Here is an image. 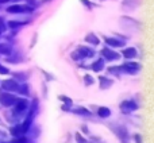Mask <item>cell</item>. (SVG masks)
Instances as JSON below:
<instances>
[{
    "instance_id": "obj_1",
    "label": "cell",
    "mask_w": 154,
    "mask_h": 143,
    "mask_svg": "<svg viewBox=\"0 0 154 143\" xmlns=\"http://www.w3.org/2000/svg\"><path fill=\"white\" fill-rule=\"evenodd\" d=\"M29 107H30V101L27 100V99H16L15 104L12 105V112H11L12 116L10 117V120L11 122H16V120H19L27 112Z\"/></svg>"
},
{
    "instance_id": "obj_2",
    "label": "cell",
    "mask_w": 154,
    "mask_h": 143,
    "mask_svg": "<svg viewBox=\"0 0 154 143\" xmlns=\"http://www.w3.org/2000/svg\"><path fill=\"white\" fill-rule=\"evenodd\" d=\"M93 56H95V50L91 47H87V46H80V47H77L76 51H73V53L70 54V57H72L75 61H81V59H85V58H92Z\"/></svg>"
},
{
    "instance_id": "obj_3",
    "label": "cell",
    "mask_w": 154,
    "mask_h": 143,
    "mask_svg": "<svg viewBox=\"0 0 154 143\" xmlns=\"http://www.w3.org/2000/svg\"><path fill=\"white\" fill-rule=\"evenodd\" d=\"M35 8L31 7V5L29 4H19V3H14V4L8 5L7 8H5V11H7L8 14H12V15H19V14H30L32 12Z\"/></svg>"
},
{
    "instance_id": "obj_4",
    "label": "cell",
    "mask_w": 154,
    "mask_h": 143,
    "mask_svg": "<svg viewBox=\"0 0 154 143\" xmlns=\"http://www.w3.org/2000/svg\"><path fill=\"white\" fill-rule=\"evenodd\" d=\"M112 128V131L115 132V135L119 138L120 143H130V136H128V130L125 126H118V124H109Z\"/></svg>"
},
{
    "instance_id": "obj_5",
    "label": "cell",
    "mask_w": 154,
    "mask_h": 143,
    "mask_svg": "<svg viewBox=\"0 0 154 143\" xmlns=\"http://www.w3.org/2000/svg\"><path fill=\"white\" fill-rule=\"evenodd\" d=\"M16 99L18 97H16L14 93L3 90V92H0V105L5 107V108H10V107H12L14 104H15Z\"/></svg>"
},
{
    "instance_id": "obj_6",
    "label": "cell",
    "mask_w": 154,
    "mask_h": 143,
    "mask_svg": "<svg viewBox=\"0 0 154 143\" xmlns=\"http://www.w3.org/2000/svg\"><path fill=\"white\" fill-rule=\"evenodd\" d=\"M120 69H122V73L137 74L141 70V64H138L135 61H128V62H125L123 65H120Z\"/></svg>"
},
{
    "instance_id": "obj_7",
    "label": "cell",
    "mask_w": 154,
    "mask_h": 143,
    "mask_svg": "<svg viewBox=\"0 0 154 143\" xmlns=\"http://www.w3.org/2000/svg\"><path fill=\"white\" fill-rule=\"evenodd\" d=\"M19 84L20 82H18L15 78H8V80H4V81H2V89L5 90V92H11V93H15L18 92L19 89Z\"/></svg>"
},
{
    "instance_id": "obj_8",
    "label": "cell",
    "mask_w": 154,
    "mask_h": 143,
    "mask_svg": "<svg viewBox=\"0 0 154 143\" xmlns=\"http://www.w3.org/2000/svg\"><path fill=\"white\" fill-rule=\"evenodd\" d=\"M138 103L135 100H125L120 103V111L125 112V114H130L138 109Z\"/></svg>"
},
{
    "instance_id": "obj_9",
    "label": "cell",
    "mask_w": 154,
    "mask_h": 143,
    "mask_svg": "<svg viewBox=\"0 0 154 143\" xmlns=\"http://www.w3.org/2000/svg\"><path fill=\"white\" fill-rule=\"evenodd\" d=\"M101 57H103V59H106V61H118V59L120 58V54L109 47H104L103 50H101Z\"/></svg>"
},
{
    "instance_id": "obj_10",
    "label": "cell",
    "mask_w": 154,
    "mask_h": 143,
    "mask_svg": "<svg viewBox=\"0 0 154 143\" xmlns=\"http://www.w3.org/2000/svg\"><path fill=\"white\" fill-rule=\"evenodd\" d=\"M103 39H104V42L109 46V47H114V49L123 47L125 43H126L123 39H118V38H115V37H103Z\"/></svg>"
},
{
    "instance_id": "obj_11",
    "label": "cell",
    "mask_w": 154,
    "mask_h": 143,
    "mask_svg": "<svg viewBox=\"0 0 154 143\" xmlns=\"http://www.w3.org/2000/svg\"><path fill=\"white\" fill-rule=\"evenodd\" d=\"M14 47L12 45H10L8 42H0V56L8 57L10 54H12Z\"/></svg>"
},
{
    "instance_id": "obj_12",
    "label": "cell",
    "mask_w": 154,
    "mask_h": 143,
    "mask_svg": "<svg viewBox=\"0 0 154 143\" xmlns=\"http://www.w3.org/2000/svg\"><path fill=\"white\" fill-rule=\"evenodd\" d=\"M122 56L125 57L126 59H134L138 56V51H137L135 47H126L125 50L122 51Z\"/></svg>"
},
{
    "instance_id": "obj_13",
    "label": "cell",
    "mask_w": 154,
    "mask_h": 143,
    "mask_svg": "<svg viewBox=\"0 0 154 143\" xmlns=\"http://www.w3.org/2000/svg\"><path fill=\"white\" fill-rule=\"evenodd\" d=\"M29 23V20H10V22H7V27L8 29H11V30H19L20 27H23V26H26V24Z\"/></svg>"
},
{
    "instance_id": "obj_14",
    "label": "cell",
    "mask_w": 154,
    "mask_h": 143,
    "mask_svg": "<svg viewBox=\"0 0 154 143\" xmlns=\"http://www.w3.org/2000/svg\"><path fill=\"white\" fill-rule=\"evenodd\" d=\"M139 3H141V0H123L122 5H123V8H126L127 11H133L138 7Z\"/></svg>"
},
{
    "instance_id": "obj_15",
    "label": "cell",
    "mask_w": 154,
    "mask_h": 143,
    "mask_svg": "<svg viewBox=\"0 0 154 143\" xmlns=\"http://www.w3.org/2000/svg\"><path fill=\"white\" fill-rule=\"evenodd\" d=\"M99 81H100V88H101V89H108V88L111 87L112 84H114V81H112L111 78H108V77H104V76L99 77Z\"/></svg>"
},
{
    "instance_id": "obj_16",
    "label": "cell",
    "mask_w": 154,
    "mask_h": 143,
    "mask_svg": "<svg viewBox=\"0 0 154 143\" xmlns=\"http://www.w3.org/2000/svg\"><path fill=\"white\" fill-rule=\"evenodd\" d=\"M72 112L73 114H76V115H79V116H85V117L92 116V112L88 111V109L84 108V107H77V108H75Z\"/></svg>"
},
{
    "instance_id": "obj_17",
    "label": "cell",
    "mask_w": 154,
    "mask_h": 143,
    "mask_svg": "<svg viewBox=\"0 0 154 143\" xmlns=\"http://www.w3.org/2000/svg\"><path fill=\"white\" fill-rule=\"evenodd\" d=\"M85 42L89 43V45L97 46L99 43H100V39L96 37V34H93V32H89V34H87V37H85Z\"/></svg>"
},
{
    "instance_id": "obj_18",
    "label": "cell",
    "mask_w": 154,
    "mask_h": 143,
    "mask_svg": "<svg viewBox=\"0 0 154 143\" xmlns=\"http://www.w3.org/2000/svg\"><path fill=\"white\" fill-rule=\"evenodd\" d=\"M91 68H92V70L93 72H101L104 69V59L103 58H99V59H96L95 62H93L92 65H91Z\"/></svg>"
},
{
    "instance_id": "obj_19",
    "label": "cell",
    "mask_w": 154,
    "mask_h": 143,
    "mask_svg": "<svg viewBox=\"0 0 154 143\" xmlns=\"http://www.w3.org/2000/svg\"><path fill=\"white\" fill-rule=\"evenodd\" d=\"M97 116L101 119H107V117L111 116V109L107 108V107H100L97 109Z\"/></svg>"
},
{
    "instance_id": "obj_20",
    "label": "cell",
    "mask_w": 154,
    "mask_h": 143,
    "mask_svg": "<svg viewBox=\"0 0 154 143\" xmlns=\"http://www.w3.org/2000/svg\"><path fill=\"white\" fill-rule=\"evenodd\" d=\"M20 61H22V56L19 53H15V51H12V54H10L7 57V62H10V64H18Z\"/></svg>"
},
{
    "instance_id": "obj_21",
    "label": "cell",
    "mask_w": 154,
    "mask_h": 143,
    "mask_svg": "<svg viewBox=\"0 0 154 143\" xmlns=\"http://www.w3.org/2000/svg\"><path fill=\"white\" fill-rule=\"evenodd\" d=\"M18 93H19V95H22V96H29V93H30L29 85H27L26 82H20V84H19Z\"/></svg>"
},
{
    "instance_id": "obj_22",
    "label": "cell",
    "mask_w": 154,
    "mask_h": 143,
    "mask_svg": "<svg viewBox=\"0 0 154 143\" xmlns=\"http://www.w3.org/2000/svg\"><path fill=\"white\" fill-rule=\"evenodd\" d=\"M27 77L29 76H27L26 73H20V72H19V73H14V78H15L18 82H26Z\"/></svg>"
},
{
    "instance_id": "obj_23",
    "label": "cell",
    "mask_w": 154,
    "mask_h": 143,
    "mask_svg": "<svg viewBox=\"0 0 154 143\" xmlns=\"http://www.w3.org/2000/svg\"><path fill=\"white\" fill-rule=\"evenodd\" d=\"M108 73L109 74H115V76H118V77H119L120 74H123L120 66H111V68H108Z\"/></svg>"
},
{
    "instance_id": "obj_24",
    "label": "cell",
    "mask_w": 154,
    "mask_h": 143,
    "mask_svg": "<svg viewBox=\"0 0 154 143\" xmlns=\"http://www.w3.org/2000/svg\"><path fill=\"white\" fill-rule=\"evenodd\" d=\"M93 82H95L93 77L91 76V74H85V76H84V84L87 85V87H89V85H92Z\"/></svg>"
},
{
    "instance_id": "obj_25",
    "label": "cell",
    "mask_w": 154,
    "mask_h": 143,
    "mask_svg": "<svg viewBox=\"0 0 154 143\" xmlns=\"http://www.w3.org/2000/svg\"><path fill=\"white\" fill-rule=\"evenodd\" d=\"M60 100H62L64 101L65 104H66V105H70L72 107V104H73V101H72V99H69V97H66V96H60Z\"/></svg>"
},
{
    "instance_id": "obj_26",
    "label": "cell",
    "mask_w": 154,
    "mask_h": 143,
    "mask_svg": "<svg viewBox=\"0 0 154 143\" xmlns=\"http://www.w3.org/2000/svg\"><path fill=\"white\" fill-rule=\"evenodd\" d=\"M0 74H2V76H7V74H10V69L0 64Z\"/></svg>"
},
{
    "instance_id": "obj_27",
    "label": "cell",
    "mask_w": 154,
    "mask_h": 143,
    "mask_svg": "<svg viewBox=\"0 0 154 143\" xmlns=\"http://www.w3.org/2000/svg\"><path fill=\"white\" fill-rule=\"evenodd\" d=\"M7 30V24L4 23V19L0 18V37H2V34Z\"/></svg>"
},
{
    "instance_id": "obj_28",
    "label": "cell",
    "mask_w": 154,
    "mask_h": 143,
    "mask_svg": "<svg viewBox=\"0 0 154 143\" xmlns=\"http://www.w3.org/2000/svg\"><path fill=\"white\" fill-rule=\"evenodd\" d=\"M76 141H77V143H88L87 139L82 138L81 134H76Z\"/></svg>"
},
{
    "instance_id": "obj_29",
    "label": "cell",
    "mask_w": 154,
    "mask_h": 143,
    "mask_svg": "<svg viewBox=\"0 0 154 143\" xmlns=\"http://www.w3.org/2000/svg\"><path fill=\"white\" fill-rule=\"evenodd\" d=\"M80 2H81L82 4H84V5H85V7H87V8H89V10H91V8L93 7V3H91L89 0H80Z\"/></svg>"
},
{
    "instance_id": "obj_30",
    "label": "cell",
    "mask_w": 154,
    "mask_h": 143,
    "mask_svg": "<svg viewBox=\"0 0 154 143\" xmlns=\"http://www.w3.org/2000/svg\"><path fill=\"white\" fill-rule=\"evenodd\" d=\"M133 139H134V142H135V143H142V136L139 135V134H134Z\"/></svg>"
},
{
    "instance_id": "obj_31",
    "label": "cell",
    "mask_w": 154,
    "mask_h": 143,
    "mask_svg": "<svg viewBox=\"0 0 154 143\" xmlns=\"http://www.w3.org/2000/svg\"><path fill=\"white\" fill-rule=\"evenodd\" d=\"M20 0H0V5L3 4H8V3H19Z\"/></svg>"
},
{
    "instance_id": "obj_32",
    "label": "cell",
    "mask_w": 154,
    "mask_h": 143,
    "mask_svg": "<svg viewBox=\"0 0 154 143\" xmlns=\"http://www.w3.org/2000/svg\"><path fill=\"white\" fill-rule=\"evenodd\" d=\"M43 74H45V77H46L48 80H54V77H53V76H50V74H49L48 72H43Z\"/></svg>"
},
{
    "instance_id": "obj_33",
    "label": "cell",
    "mask_w": 154,
    "mask_h": 143,
    "mask_svg": "<svg viewBox=\"0 0 154 143\" xmlns=\"http://www.w3.org/2000/svg\"><path fill=\"white\" fill-rule=\"evenodd\" d=\"M82 131H84V132H88V128L84 126V127H82Z\"/></svg>"
},
{
    "instance_id": "obj_34",
    "label": "cell",
    "mask_w": 154,
    "mask_h": 143,
    "mask_svg": "<svg viewBox=\"0 0 154 143\" xmlns=\"http://www.w3.org/2000/svg\"><path fill=\"white\" fill-rule=\"evenodd\" d=\"M0 126H3V122H2V119H0Z\"/></svg>"
}]
</instances>
